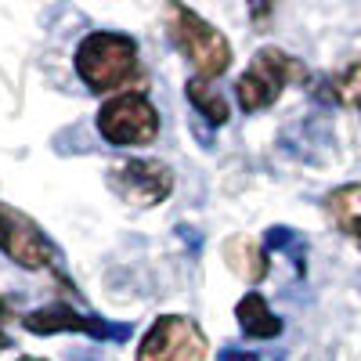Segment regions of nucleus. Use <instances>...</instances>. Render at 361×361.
<instances>
[{
  "mask_svg": "<svg viewBox=\"0 0 361 361\" xmlns=\"http://www.w3.org/2000/svg\"><path fill=\"white\" fill-rule=\"evenodd\" d=\"M73 62L90 94H112L137 76V40L112 29H94L80 40Z\"/></svg>",
  "mask_w": 361,
  "mask_h": 361,
  "instance_id": "1",
  "label": "nucleus"
},
{
  "mask_svg": "<svg viewBox=\"0 0 361 361\" xmlns=\"http://www.w3.org/2000/svg\"><path fill=\"white\" fill-rule=\"evenodd\" d=\"M163 22L170 44L192 62L195 76L217 80L231 69V44L217 25H209L202 15L185 8L180 0H166L163 4Z\"/></svg>",
  "mask_w": 361,
  "mask_h": 361,
  "instance_id": "2",
  "label": "nucleus"
},
{
  "mask_svg": "<svg viewBox=\"0 0 361 361\" xmlns=\"http://www.w3.org/2000/svg\"><path fill=\"white\" fill-rule=\"evenodd\" d=\"M296 80H307V69L300 58H293L282 47H260L253 54L250 69L235 80V94L243 112H264L282 98V90Z\"/></svg>",
  "mask_w": 361,
  "mask_h": 361,
  "instance_id": "3",
  "label": "nucleus"
},
{
  "mask_svg": "<svg viewBox=\"0 0 361 361\" xmlns=\"http://www.w3.org/2000/svg\"><path fill=\"white\" fill-rule=\"evenodd\" d=\"M94 123L109 145L137 148V145H152L159 137V109L141 90H123V94H112L98 109Z\"/></svg>",
  "mask_w": 361,
  "mask_h": 361,
  "instance_id": "4",
  "label": "nucleus"
},
{
  "mask_svg": "<svg viewBox=\"0 0 361 361\" xmlns=\"http://www.w3.org/2000/svg\"><path fill=\"white\" fill-rule=\"evenodd\" d=\"M206 333L185 314H159L137 343V361H206Z\"/></svg>",
  "mask_w": 361,
  "mask_h": 361,
  "instance_id": "5",
  "label": "nucleus"
},
{
  "mask_svg": "<svg viewBox=\"0 0 361 361\" xmlns=\"http://www.w3.org/2000/svg\"><path fill=\"white\" fill-rule=\"evenodd\" d=\"M0 253L25 271H58V250L33 217L0 202Z\"/></svg>",
  "mask_w": 361,
  "mask_h": 361,
  "instance_id": "6",
  "label": "nucleus"
},
{
  "mask_svg": "<svg viewBox=\"0 0 361 361\" xmlns=\"http://www.w3.org/2000/svg\"><path fill=\"white\" fill-rule=\"evenodd\" d=\"M109 188L123 199L127 206L152 209L170 199L173 192V170L159 159H119L109 170Z\"/></svg>",
  "mask_w": 361,
  "mask_h": 361,
  "instance_id": "7",
  "label": "nucleus"
},
{
  "mask_svg": "<svg viewBox=\"0 0 361 361\" xmlns=\"http://www.w3.org/2000/svg\"><path fill=\"white\" fill-rule=\"evenodd\" d=\"M22 325H25V333H33V336H54V333H80V336H90V340H127L130 336L127 325H112V322H102V318L80 314L69 304H51V307H40V311H29L22 318Z\"/></svg>",
  "mask_w": 361,
  "mask_h": 361,
  "instance_id": "8",
  "label": "nucleus"
},
{
  "mask_svg": "<svg viewBox=\"0 0 361 361\" xmlns=\"http://www.w3.org/2000/svg\"><path fill=\"white\" fill-rule=\"evenodd\" d=\"M224 264L243 282H253V286L267 279V267H271L267 246L260 243V238H253V235H231L224 243Z\"/></svg>",
  "mask_w": 361,
  "mask_h": 361,
  "instance_id": "9",
  "label": "nucleus"
},
{
  "mask_svg": "<svg viewBox=\"0 0 361 361\" xmlns=\"http://www.w3.org/2000/svg\"><path fill=\"white\" fill-rule=\"evenodd\" d=\"M325 214L361 250V185H340L325 195Z\"/></svg>",
  "mask_w": 361,
  "mask_h": 361,
  "instance_id": "10",
  "label": "nucleus"
},
{
  "mask_svg": "<svg viewBox=\"0 0 361 361\" xmlns=\"http://www.w3.org/2000/svg\"><path fill=\"white\" fill-rule=\"evenodd\" d=\"M235 318L243 325V333L253 340H275L282 336V318L267 307V300L260 293H246L243 300L235 304Z\"/></svg>",
  "mask_w": 361,
  "mask_h": 361,
  "instance_id": "11",
  "label": "nucleus"
},
{
  "mask_svg": "<svg viewBox=\"0 0 361 361\" xmlns=\"http://www.w3.org/2000/svg\"><path fill=\"white\" fill-rule=\"evenodd\" d=\"M185 98L192 102V109L206 119L209 127H224V123H228L231 105H228V98L217 90V83H214V80H206V76H192V80L185 83Z\"/></svg>",
  "mask_w": 361,
  "mask_h": 361,
  "instance_id": "12",
  "label": "nucleus"
},
{
  "mask_svg": "<svg viewBox=\"0 0 361 361\" xmlns=\"http://www.w3.org/2000/svg\"><path fill=\"white\" fill-rule=\"evenodd\" d=\"M264 246L267 250H279V253H286L289 260H293V271L300 279L307 275V243L300 238L293 228H286V224H279V228H267V235H264Z\"/></svg>",
  "mask_w": 361,
  "mask_h": 361,
  "instance_id": "13",
  "label": "nucleus"
},
{
  "mask_svg": "<svg viewBox=\"0 0 361 361\" xmlns=\"http://www.w3.org/2000/svg\"><path fill=\"white\" fill-rule=\"evenodd\" d=\"M333 98L361 112V58H357V62H350V66L333 80Z\"/></svg>",
  "mask_w": 361,
  "mask_h": 361,
  "instance_id": "14",
  "label": "nucleus"
},
{
  "mask_svg": "<svg viewBox=\"0 0 361 361\" xmlns=\"http://www.w3.org/2000/svg\"><path fill=\"white\" fill-rule=\"evenodd\" d=\"M246 4H250V15H253V22H264L271 11H275V4H279V0H246Z\"/></svg>",
  "mask_w": 361,
  "mask_h": 361,
  "instance_id": "15",
  "label": "nucleus"
},
{
  "mask_svg": "<svg viewBox=\"0 0 361 361\" xmlns=\"http://www.w3.org/2000/svg\"><path fill=\"white\" fill-rule=\"evenodd\" d=\"M221 361H260V357L250 354V350H238V347H224L221 350Z\"/></svg>",
  "mask_w": 361,
  "mask_h": 361,
  "instance_id": "16",
  "label": "nucleus"
},
{
  "mask_svg": "<svg viewBox=\"0 0 361 361\" xmlns=\"http://www.w3.org/2000/svg\"><path fill=\"white\" fill-rule=\"evenodd\" d=\"M8 318V304H4V296H0V322Z\"/></svg>",
  "mask_w": 361,
  "mask_h": 361,
  "instance_id": "17",
  "label": "nucleus"
},
{
  "mask_svg": "<svg viewBox=\"0 0 361 361\" xmlns=\"http://www.w3.org/2000/svg\"><path fill=\"white\" fill-rule=\"evenodd\" d=\"M4 347H8V336H4V333H0V350H4Z\"/></svg>",
  "mask_w": 361,
  "mask_h": 361,
  "instance_id": "18",
  "label": "nucleus"
},
{
  "mask_svg": "<svg viewBox=\"0 0 361 361\" xmlns=\"http://www.w3.org/2000/svg\"><path fill=\"white\" fill-rule=\"evenodd\" d=\"M18 361H44V357H18Z\"/></svg>",
  "mask_w": 361,
  "mask_h": 361,
  "instance_id": "19",
  "label": "nucleus"
}]
</instances>
